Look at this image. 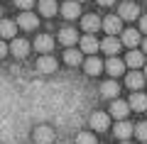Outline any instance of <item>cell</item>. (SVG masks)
<instances>
[{
  "mask_svg": "<svg viewBox=\"0 0 147 144\" xmlns=\"http://www.w3.org/2000/svg\"><path fill=\"white\" fill-rule=\"evenodd\" d=\"M103 29L108 32L110 37H115L118 32H123V20H120L118 15H108V17L103 20Z\"/></svg>",
  "mask_w": 147,
  "mask_h": 144,
  "instance_id": "1",
  "label": "cell"
},
{
  "mask_svg": "<svg viewBox=\"0 0 147 144\" xmlns=\"http://www.w3.org/2000/svg\"><path fill=\"white\" fill-rule=\"evenodd\" d=\"M34 142L37 144H52L54 142V129L49 125H42V127L34 129Z\"/></svg>",
  "mask_w": 147,
  "mask_h": 144,
  "instance_id": "2",
  "label": "cell"
},
{
  "mask_svg": "<svg viewBox=\"0 0 147 144\" xmlns=\"http://www.w3.org/2000/svg\"><path fill=\"white\" fill-rule=\"evenodd\" d=\"M127 113H130V103H125V100H113V105H110V115H113V117H118L123 122V120L127 117Z\"/></svg>",
  "mask_w": 147,
  "mask_h": 144,
  "instance_id": "3",
  "label": "cell"
},
{
  "mask_svg": "<svg viewBox=\"0 0 147 144\" xmlns=\"http://www.w3.org/2000/svg\"><path fill=\"white\" fill-rule=\"evenodd\" d=\"M34 49H37V52H42V56H49V52L54 49V39L49 34H39L34 39Z\"/></svg>",
  "mask_w": 147,
  "mask_h": 144,
  "instance_id": "4",
  "label": "cell"
},
{
  "mask_svg": "<svg viewBox=\"0 0 147 144\" xmlns=\"http://www.w3.org/2000/svg\"><path fill=\"white\" fill-rule=\"evenodd\" d=\"M137 12H140V7L135 5V3H123L120 7H118V17L120 20H137Z\"/></svg>",
  "mask_w": 147,
  "mask_h": 144,
  "instance_id": "5",
  "label": "cell"
},
{
  "mask_svg": "<svg viewBox=\"0 0 147 144\" xmlns=\"http://www.w3.org/2000/svg\"><path fill=\"white\" fill-rule=\"evenodd\" d=\"M81 27H84V32L93 34V32H98L100 27H103V20H100L98 15H86L84 20H81Z\"/></svg>",
  "mask_w": 147,
  "mask_h": 144,
  "instance_id": "6",
  "label": "cell"
},
{
  "mask_svg": "<svg viewBox=\"0 0 147 144\" xmlns=\"http://www.w3.org/2000/svg\"><path fill=\"white\" fill-rule=\"evenodd\" d=\"M79 44H81V52H86V54H96L100 49V42L96 39L93 34H86V37H81L79 39Z\"/></svg>",
  "mask_w": 147,
  "mask_h": 144,
  "instance_id": "7",
  "label": "cell"
},
{
  "mask_svg": "<svg viewBox=\"0 0 147 144\" xmlns=\"http://www.w3.org/2000/svg\"><path fill=\"white\" fill-rule=\"evenodd\" d=\"M37 25H39L37 15H32V12H20V17H17V27H22V29H37Z\"/></svg>",
  "mask_w": 147,
  "mask_h": 144,
  "instance_id": "8",
  "label": "cell"
},
{
  "mask_svg": "<svg viewBox=\"0 0 147 144\" xmlns=\"http://www.w3.org/2000/svg\"><path fill=\"white\" fill-rule=\"evenodd\" d=\"M15 32H17V22L0 20V39H17Z\"/></svg>",
  "mask_w": 147,
  "mask_h": 144,
  "instance_id": "9",
  "label": "cell"
},
{
  "mask_svg": "<svg viewBox=\"0 0 147 144\" xmlns=\"http://www.w3.org/2000/svg\"><path fill=\"white\" fill-rule=\"evenodd\" d=\"M100 49H103L105 54H110V59H113L118 52H120V39H115V37H105V39L100 42Z\"/></svg>",
  "mask_w": 147,
  "mask_h": 144,
  "instance_id": "10",
  "label": "cell"
},
{
  "mask_svg": "<svg viewBox=\"0 0 147 144\" xmlns=\"http://www.w3.org/2000/svg\"><path fill=\"white\" fill-rule=\"evenodd\" d=\"M147 78H145V73L142 71H132V73H127V78H125V83H127V88H132V90H140L142 88V83H145Z\"/></svg>",
  "mask_w": 147,
  "mask_h": 144,
  "instance_id": "11",
  "label": "cell"
},
{
  "mask_svg": "<svg viewBox=\"0 0 147 144\" xmlns=\"http://www.w3.org/2000/svg\"><path fill=\"white\" fill-rule=\"evenodd\" d=\"M108 125H110V117L103 113V110H98V113L91 115V127L93 129H108Z\"/></svg>",
  "mask_w": 147,
  "mask_h": 144,
  "instance_id": "12",
  "label": "cell"
},
{
  "mask_svg": "<svg viewBox=\"0 0 147 144\" xmlns=\"http://www.w3.org/2000/svg\"><path fill=\"white\" fill-rule=\"evenodd\" d=\"M100 93H103V98H108V100H118L120 86H118L115 81H105L103 86H100Z\"/></svg>",
  "mask_w": 147,
  "mask_h": 144,
  "instance_id": "13",
  "label": "cell"
},
{
  "mask_svg": "<svg viewBox=\"0 0 147 144\" xmlns=\"http://www.w3.org/2000/svg\"><path fill=\"white\" fill-rule=\"evenodd\" d=\"M59 42H61L64 46H74L79 42V34H76V29H71V27H64V29L59 32Z\"/></svg>",
  "mask_w": 147,
  "mask_h": 144,
  "instance_id": "14",
  "label": "cell"
},
{
  "mask_svg": "<svg viewBox=\"0 0 147 144\" xmlns=\"http://www.w3.org/2000/svg\"><path fill=\"white\" fill-rule=\"evenodd\" d=\"M10 52L15 54L17 59H25L27 54H30V44H27L25 39H12V44H10Z\"/></svg>",
  "mask_w": 147,
  "mask_h": 144,
  "instance_id": "15",
  "label": "cell"
},
{
  "mask_svg": "<svg viewBox=\"0 0 147 144\" xmlns=\"http://www.w3.org/2000/svg\"><path fill=\"white\" fill-rule=\"evenodd\" d=\"M127 103H130V110L142 113V110H147V95L145 93H132V98L127 100Z\"/></svg>",
  "mask_w": 147,
  "mask_h": 144,
  "instance_id": "16",
  "label": "cell"
},
{
  "mask_svg": "<svg viewBox=\"0 0 147 144\" xmlns=\"http://www.w3.org/2000/svg\"><path fill=\"white\" fill-rule=\"evenodd\" d=\"M132 132H135V127H132L127 120H123V122H118V125H115V137L120 139V142H125V139L130 137Z\"/></svg>",
  "mask_w": 147,
  "mask_h": 144,
  "instance_id": "17",
  "label": "cell"
},
{
  "mask_svg": "<svg viewBox=\"0 0 147 144\" xmlns=\"http://www.w3.org/2000/svg\"><path fill=\"white\" fill-rule=\"evenodd\" d=\"M79 12H81V7H79V3H76V0L64 3V5H61V15L66 17V20H76V17H79Z\"/></svg>",
  "mask_w": 147,
  "mask_h": 144,
  "instance_id": "18",
  "label": "cell"
},
{
  "mask_svg": "<svg viewBox=\"0 0 147 144\" xmlns=\"http://www.w3.org/2000/svg\"><path fill=\"white\" fill-rule=\"evenodd\" d=\"M37 71H42V73L57 71V61H54L52 56H39V59H37Z\"/></svg>",
  "mask_w": 147,
  "mask_h": 144,
  "instance_id": "19",
  "label": "cell"
},
{
  "mask_svg": "<svg viewBox=\"0 0 147 144\" xmlns=\"http://www.w3.org/2000/svg\"><path fill=\"white\" fill-rule=\"evenodd\" d=\"M84 71L88 73V76H98V73L103 71V64H100V59H96V56L86 59V64H84Z\"/></svg>",
  "mask_w": 147,
  "mask_h": 144,
  "instance_id": "20",
  "label": "cell"
},
{
  "mask_svg": "<svg viewBox=\"0 0 147 144\" xmlns=\"http://www.w3.org/2000/svg\"><path fill=\"white\" fill-rule=\"evenodd\" d=\"M123 44L130 46V49H135V46L140 44V32L137 29H123Z\"/></svg>",
  "mask_w": 147,
  "mask_h": 144,
  "instance_id": "21",
  "label": "cell"
},
{
  "mask_svg": "<svg viewBox=\"0 0 147 144\" xmlns=\"http://www.w3.org/2000/svg\"><path fill=\"white\" fill-rule=\"evenodd\" d=\"M125 64H127L130 68H140L142 64H145V54H142V52H135V49H132V52H127Z\"/></svg>",
  "mask_w": 147,
  "mask_h": 144,
  "instance_id": "22",
  "label": "cell"
},
{
  "mask_svg": "<svg viewBox=\"0 0 147 144\" xmlns=\"http://www.w3.org/2000/svg\"><path fill=\"white\" fill-rule=\"evenodd\" d=\"M37 5H39V12H42L44 17H52V15H57V10H59L54 0H39Z\"/></svg>",
  "mask_w": 147,
  "mask_h": 144,
  "instance_id": "23",
  "label": "cell"
},
{
  "mask_svg": "<svg viewBox=\"0 0 147 144\" xmlns=\"http://www.w3.org/2000/svg\"><path fill=\"white\" fill-rule=\"evenodd\" d=\"M64 61H66L69 66H79V64L84 61V56H81V52H76V49H66V52H64Z\"/></svg>",
  "mask_w": 147,
  "mask_h": 144,
  "instance_id": "24",
  "label": "cell"
},
{
  "mask_svg": "<svg viewBox=\"0 0 147 144\" xmlns=\"http://www.w3.org/2000/svg\"><path fill=\"white\" fill-rule=\"evenodd\" d=\"M123 68H125V66H123V61H120V59H115V56L108 59V64H105V71H108L110 76H120Z\"/></svg>",
  "mask_w": 147,
  "mask_h": 144,
  "instance_id": "25",
  "label": "cell"
},
{
  "mask_svg": "<svg viewBox=\"0 0 147 144\" xmlns=\"http://www.w3.org/2000/svg\"><path fill=\"white\" fill-rule=\"evenodd\" d=\"M76 144H96V137L88 132H81V134H76Z\"/></svg>",
  "mask_w": 147,
  "mask_h": 144,
  "instance_id": "26",
  "label": "cell"
},
{
  "mask_svg": "<svg viewBox=\"0 0 147 144\" xmlns=\"http://www.w3.org/2000/svg\"><path fill=\"white\" fill-rule=\"evenodd\" d=\"M135 134L140 137V142L147 144V122H140V125H137V127H135Z\"/></svg>",
  "mask_w": 147,
  "mask_h": 144,
  "instance_id": "27",
  "label": "cell"
},
{
  "mask_svg": "<svg viewBox=\"0 0 147 144\" xmlns=\"http://www.w3.org/2000/svg\"><path fill=\"white\" fill-rule=\"evenodd\" d=\"M15 5L20 7L22 12H30V7L34 5V0H15Z\"/></svg>",
  "mask_w": 147,
  "mask_h": 144,
  "instance_id": "28",
  "label": "cell"
},
{
  "mask_svg": "<svg viewBox=\"0 0 147 144\" xmlns=\"http://www.w3.org/2000/svg\"><path fill=\"white\" fill-rule=\"evenodd\" d=\"M140 29H142V32H147V15H142V17H140Z\"/></svg>",
  "mask_w": 147,
  "mask_h": 144,
  "instance_id": "29",
  "label": "cell"
},
{
  "mask_svg": "<svg viewBox=\"0 0 147 144\" xmlns=\"http://www.w3.org/2000/svg\"><path fill=\"white\" fill-rule=\"evenodd\" d=\"M7 52H10V49H7V46H5V42H0V59L5 56V54H7Z\"/></svg>",
  "mask_w": 147,
  "mask_h": 144,
  "instance_id": "30",
  "label": "cell"
},
{
  "mask_svg": "<svg viewBox=\"0 0 147 144\" xmlns=\"http://www.w3.org/2000/svg\"><path fill=\"white\" fill-rule=\"evenodd\" d=\"M115 0H98V5H103V7H108V5H113Z\"/></svg>",
  "mask_w": 147,
  "mask_h": 144,
  "instance_id": "31",
  "label": "cell"
},
{
  "mask_svg": "<svg viewBox=\"0 0 147 144\" xmlns=\"http://www.w3.org/2000/svg\"><path fill=\"white\" fill-rule=\"evenodd\" d=\"M142 54H147V39L142 42Z\"/></svg>",
  "mask_w": 147,
  "mask_h": 144,
  "instance_id": "32",
  "label": "cell"
},
{
  "mask_svg": "<svg viewBox=\"0 0 147 144\" xmlns=\"http://www.w3.org/2000/svg\"><path fill=\"white\" fill-rule=\"evenodd\" d=\"M145 78H147V64H145Z\"/></svg>",
  "mask_w": 147,
  "mask_h": 144,
  "instance_id": "33",
  "label": "cell"
},
{
  "mask_svg": "<svg viewBox=\"0 0 147 144\" xmlns=\"http://www.w3.org/2000/svg\"><path fill=\"white\" fill-rule=\"evenodd\" d=\"M0 20H3V10H0Z\"/></svg>",
  "mask_w": 147,
  "mask_h": 144,
  "instance_id": "34",
  "label": "cell"
},
{
  "mask_svg": "<svg viewBox=\"0 0 147 144\" xmlns=\"http://www.w3.org/2000/svg\"><path fill=\"white\" fill-rule=\"evenodd\" d=\"M123 3H132V0H123Z\"/></svg>",
  "mask_w": 147,
  "mask_h": 144,
  "instance_id": "35",
  "label": "cell"
},
{
  "mask_svg": "<svg viewBox=\"0 0 147 144\" xmlns=\"http://www.w3.org/2000/svg\"><path fill=\"white\" fill-rule=\"evenodd\" d=\"M120 144H130V142H120Z\"/></svg>",
  "mask_w": 147,
  "mask_h": 144,
  "instance_id": "36",
  "label": "cell"
},
{
  "mask_svg": "<svg viewBox=\"0 0 147 144\" xmlns=\"http://www.w3.org/2000/svg\"><path fill=\"white\" fill-rule=\"evenodd\" d=\"M76 3H81V0H76Z\"/></svg>",
  "mask_w": 147,
  "mask_h": 144,
  "instance_id": "37",
  "label": "cell"
}]
</instances>
